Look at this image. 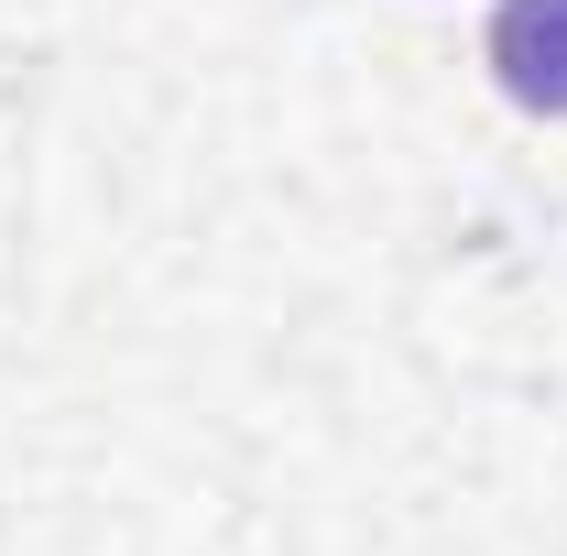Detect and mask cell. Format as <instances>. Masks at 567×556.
I'll use <instances>...</instances> for the list:
<instances>
[{
  "instance_id": "1",
  "label": "cell",
  "mask_w": 567,
  "mask_h": 556,
  "mask_svg": "<svg viewBox=\"0 0 567 556\" xmlns=\"http://www.w3.org/2000/svg\"><path fill=\"white\" fill-rule=\"evenodd\" d=\"M492 76L513 110L567 121V0H502L492 11Z\"/></svg>"
}]
</instances>
